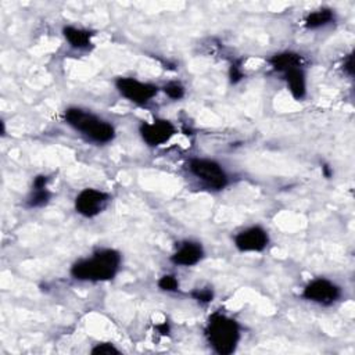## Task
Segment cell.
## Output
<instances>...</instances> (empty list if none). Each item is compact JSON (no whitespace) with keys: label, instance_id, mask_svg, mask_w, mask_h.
I'll return each mask as SVG.
<instances>
[{"label":"cell","instance_id":"obj_1","mask_svg":"<svg viewBox=\"0 0 355 355\" xmlns=\"http://www.w3.org/2000/svg\"><path fill=\"white\" fill-rule=\"evenodd\" d=\"M122 268V254L112 247L96 248L90 255L69 266V276L78 282L101 283L116 277Z\"/></svg>","mask_w":355,"mask_h":355},{"label":"cell","instance_id":"obj_2","mask_svg":"<svg viewBox=\"0 0 355 355\" xmlns=\"http://www.w3.org/2000/svg\"><path fill=\"white\" fill-rule=\"evenodd\" d=\"M62 119L73 132L92 144L105 146L112 143L116 137L115 126L87 108L69 105L64 110Z\"/></svg>","mask_w":355,"mask_h":355},{"label":"cell","instance_id":"obj_3","mask_svg":"<svg viewBox=\"0 0 355 355\" xmlns=\"http://www.w3.org/2000/svg\"><path fill=\"white\" fill-rule=\"evenodd\" d=\"M204 338L212 352L230 355L241 341V324L233 316L215 311L205 322Z\"/></svg>","mask_w":355,"mask_h":355},{"label":"cell","instance_id":"obj_4","mask_svg":"<svg viewBox=\"0 0 355 355\" xmlns=\"http://www.w3.org/2000/svg\"><path fill=\"white\" fill-rule=\"evenodd\" d=\"M187 172L204 189L211 191H222L229 183L230 178L220 162L208 157H193L186 164Z\"/></svg>","mask_w":355,"mask_h":355},{"label":"cell","instance_id":"obj_5","mask_svg":"<svg viewBox=\"0 0 355 355\" xmlns=\"http://www.w3.org/2000/svg\"><path fill=\"white\" fill-rule=\"evenodd\" d=\"M114 86L122 98L139 107H147L161 92V86L157 83L133 76H118L114 80Z\"/></svg>","mask_w":355,"mask_h":355},{"label":"cell","instance_id":"obj_6","mask_svg":"<svg viewBox=\"0 0 355 355\" xmlns=\"http://www.w3.org/2000/svg\"><path fill=\"white\" fill-rule=\"evenodd\" d=\"M301 297L320 306H331L343 298V287L329 277L318 276L302 287Z\"/></svg>","mask_w":355,"mask_h":355},{"label":"cell","instance_id":"obj_7","mask_svg":"<svg viewBox=\"0 0 355 355\" xmlns=\"http://www.w3.org/2000/svg\"><path fill=\"white\" fill-rule=\"evenodd\" d=\"M112 197L108 191L97 187H85L73 198V209L86 219H93L103 214Z\"/></svg>","mask_w":355,"mask_h":355},{"label":"cell","instance_id":"obj_8","mask_svg":"<svg viewBox=\"0 0 355 355\" xmlns=\"http://www.w3.org/2000/svg\"><path fill=\"white\" fill-rule=\"evenodd\" d=\"M141 141L151 148L169 143L178 133L175 123L166 118H154L153 121H141L137 128Z\"/></svg>","mask_w":355,"mask_h":355},{"label":"cell","instance_id":"obj_9","mask_svg":"<svg viewBox=\"0 0 355 355\" xmlns=\"http://www.w3.org/2000/svg\"><path fill=\"white\" fill-rule=\"evenodd\" d=\"M270 241L269 232L261 225H251L233 236V245L239 252H262Z\"/></svg>","mask_w":355,"mask_h":355},{"label":"cell","instance_id":"obj_10","mask_svg":"<svg viewBox=\"0 0 355 355\" xmlns=\"http://www.w3.org/2000/svg\"><path fill=\"white\" fill-rule=\"evenodd\" d=\"M205 258V248L204 245L191 239L180 240L175 244L173 252L169 255V261L175 266L182 268H191L198 265Z\"/></svg>","mask_w":355,"mask_h":355},{"label":"cell","instance_id":"obj_11","mask_svg":"<svg viewBox=\"0 0 355 355\" xmlns=\"http://www.w3.org/2000/svg\"><path fill=\"white\" fill-rule=\"evenodd\" d=\"M51 178L46 173H37L32 179V184L29 189V193L25 198V207L29 209H37L46 207L51 198L53 191L49 189Z\"/></svg>","mask_w":355,"mask_h":355},{"label":"cell","instance_id":"obj_12","mask_svg":"<svg viewBox=\"0 0 355 355\" xmlns=\"http://www.w3.org/2000/svg\"><path fill=\"white\" fill-rule=\"evenodd\" d=\"M286 83V87L291 97L297 101H302L308 94V75L306 68L295 67L280 75Z\"/></svg>","mask_w":355,"mask_h":355},{"label":"cell","instance_id":"obj_13","mask_svg":"<svg viewBox=\"0 0 355 355\" xmlns=\"http://www.w3.org/2000/svg\"><path fill=\"white\" fill-rule=\"evenodd\" d=\"M61 33L68 46L76 51H87L93 47V37L96 33L92 29L76 25H64Z\"/></svg>","mask_w":355,"mask_h":355},{"label":"cell","instance_id":"obj_14","mask_svg":"<svg viewBox=\"0 0 355 355\" xmlns=\"http://www.w3.org/2000/svg\"><path fill=\"white\" fill-rule=\"evenodd\" d=\"M268 64L270 65L272 71L282 75L286 71L295 68V67H304L305 65V58L293 50H283L272 54L268 58Z\"/></svg>","mask_w":355,"mask_h":355},{"label":"cell","instance_id":"obj_15","mask_svg":"<svg viewBox=\"0 0 355 355\" xmlns=\"http://www.w3.org/2000/svg\"><path fill=\"white\" fill-rule=\"evenodd\" d=\"M336 21V12L330 7H319L305 14L302 25L308 31H318L331 25Z\"/></svg>","mask_w":355,"mask_h":355},{"label":"cell","instance_id":"obj_16","mask_svg":"<svg viewBox=\"0 0 355 355\" xmlns=\"http://www.w3.org/2000/svg\"><path fill=\"white\" fill-rule=\"evenodd\" d=\"M161 92L172 101H179L186 96V87L180 80H168L161 86Z\"/></svg>","mask_w":355,"mask_h":355},{"label":"cell","instance_id":"obj_17","mask_svg":"<svg viewBox=\"0 0 355 355\" xmlns=\"http://www.w3.org/2000/svg\"><path fill=\"white\" fill-rule=\"evenodd\" d=\"M157 286L161 291H165V293H178L180 288L179 279L173 273H165L159 276V279L157 280Z\"/></svg>","mask_w":355,"mask_h":355},{"label":"cell","instance_id":"obj_18","mask_svg":"<svg viewBox=\"0 0 355 355\" xmlns=\"http://www.w3.org/2000/svg\"><path fill=\"white\" fill-rule=\"evenodd\" d=\"M190 297L197 301L198 304L201 305H207L209 302H212L214 297H215V293H214V288L207 286V287H198V288H194L193 291H190Z\"/></svg>","mask_w":355,"mask_h":355},{"label":"cell","instance_id":"obj_19","mask_svg":"<svg viewBox=\"0 0 355 355\" xmlns=\"http://www.w3.org/2000/svg\"><path fill=\"white\" fill-rule=\"evenodd\" d=\"M92 355H119L122 351L112 343H97L90 349Z\"/></svg>","mask_w":355,"mask_h":355},{"label":"cell","instance_id":"obj_20","mask_svg":"<svg viewBox=\"0 0 355 355\" xmlns=\"http://www.w3.org/2000/svg\"><path fill=\"white\" fill-rule=\"evenodd\" d=\"M244 78V73H243V69H241V62L237 61V62H233L230 67H229V79L232 83H237L240 82L241 79Z\"/></svg>","mask_w":355,"mask_h":355},{"label":"cell","instance_id":"obj_21","mask_svg":"<svg viewBox=\"0 0 355 355\" xmlns=\"http://www.w3.org/2000/svg\"><path fill=\"white\" fill-rule=\"evenodd\" d=\"M341 69L347 76H349V78L354 76V54H352V51L348 53L347 55H344Z\"/></svg>","mask_w":355,"mask_h":355},{"label":"cell","instance_id":"obj_22","mask_svg":"<svg viewBox=\"0 0 355 355\" xmlns=\"http://www.w3.org/2000/svg\"><path fill=\"white\" fill-rule=\"evenodd\" d=\"M155 329L158 330V333H159L161 336H169V333H171V324H169L168 320H165V322L157 324Z\"/></svg>","mask_w":355,"mask_h":355},{"label":"cell","instance_id":"obj_23","mask_svg":"<svg viewBox=\"0 0 355 355\" xmlns=\"http://www.w3.org/2000/svg\"><path fill=\"white\" fill-rule=\"evenodd\" d=\"M320 169H322V175H323L326 179H330V178L333 176V168H331L329 164H322Z\"/></svg>","mask_w":355,"mask_h":355}]
</instances>
